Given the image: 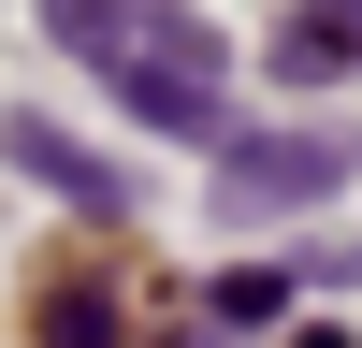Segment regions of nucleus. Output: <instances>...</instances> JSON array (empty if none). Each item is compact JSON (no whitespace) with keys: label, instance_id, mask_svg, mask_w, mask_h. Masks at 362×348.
Instances as JSON below:
<instances>
[{"label":"nucleus","instance_id":"nucleus-5","mask_svg":"<svg viewBox=\"0 0 362 348\" xmlns=\"http://www.w3.org/2000/svg\"><path fill=\"white\" fill-rule=\"evenodd\" d=\"M203 319H232V334H261V319H290V276H276V261H232V276L203 290Z\"/></svg>","mask_w":362,"mask_h":348},{"label":"nucleus","instance_id":"nucleus-4","mask_svg":"<svg viewBox=\"0 0 362 348\" xmlns=\"http://www.w3.org/2000/svg\"><path fill=\"white\" fill-rule=\"evenodd\" d=\"M334 73H362V0H305L276 29V87H334Z\"/></svg>","mask_w":362,"mask_h":348},{"label":"nucleus","instance_id":"nucleus-6","mask_svg":"<svg viewBox=\"0 0 362 348\" xmlns=\"http://www.w3.org/2000/svg\"><path fill=\"white\" fill-rule=\"evenodd\" d=\"M44 29H58V44L87 58V44H102V29H116V0H44Z\"/></svg>","mask_w":362,"mask_h":348},{"label":"nucleus","instance_id":"nucleus-1","mask_svg":"<svg viewBox=\"0 0 362 348\" xmlns=\"http://www.w3.org/2000/svg\"><path fill=\"white\" fill-rule=\"evenodd\" d=\"M87 58L116 73V102H131L145 131H218V102H232V58H218V29H203L189 0H116V29Z\"/></svg>","mask_w":362,"mask_h":348},{"label":"nucleus","instance_id":"nucleus-3","mask_svg":"<svg viewBox=\"0 0 362 348\" xmlns=\"http://www.w3.org/2000/svg\"><path fill=\"white\" fill-rule=\"evenodd\" d=\"M0 160H15L29 189H58L73 218H131V174H116L102 145H73L58 116H0Z\"/></svg>","mask_w":362,"mask_h":348},{"label":"nucleus","instance_id":"nucleus-2","mask_svg":"<svg viewBox=\"0 0 362 348\" xmlns=\"http://www.w3.org/2000/svg\"><path fill=\"white\" fill-rule=\"evenodd\" d=\"M334 189H348V145H319V131L218 145V203H232V218H290V203H334Z\"/></svg>","mask_w":362,"mask_h":348}]
</instances>
